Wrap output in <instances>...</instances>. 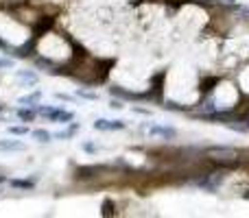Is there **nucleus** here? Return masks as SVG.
<instances>
[{
    "label": "nucleus",
    "instance_id": "nucleus-1",
    "mask_svg": "<svg viewBox=\"0 0 249 218\" xmlns=\"http://www.w3.org/2000/svg\"><path fill=\"white\" fill-rule=\"evenodd\" d=\"M142 129H146V133L149 135H160L164 137V140H177V129L175 127H168V124H151V122H144L142 124Z\"/></svg>",
    "mask_w": 249,
    "mask_h": 218
},
{
    "label": "nucleus",
    "instance_id": "nucleus-2",
    "mask_svg": "<svg viewBox=\"0 0 249 218\" xmlns=\"http://www.w3.org/2000/svg\"><path fill=\"white\" fill-rule=\"evenodd\" d=\"M79 131H81V124L72 120L70 124H66V129H61V131H55V133H53V137H55V140H72V137L77 135Z\"/></svg>",
    "mask_w": 249,
    "mask_h": 218
},
{
    "label": "nucleus",
    "instance_id": "nucleus-3",
    "mask_svg": "<svg viewBox=\"0 0 249 218\" xmlns=\"http://www.w3.org/2000/svg\"><path fill=\"white\" fill-rule=\"evenodd\" d=\"M26 144L22 140H0V153H24Z\"/></svg>",
    "mask_w": 249,
    "mask_h": 218
},
{
    "label": "nucleus",
    "instance_id": "nucleus-4",
    "mask_svg": "<svg viewBox=\"0 0 249 218\" xmlns=\"http://www.w3.org/2000/svg\"><path fill=\"white\" fill-rule=\"evenodd\" d=\"M16 79L24 83V87H29V85L33 87L39 83V74L35 70H16Z\"/></svg>",
    "mask_w": 249,
    "mask_h": 218
},
{
    "label": "nucleus",
    "instance_id": "nucleus-5",
    "mask_svg": "<svg viewBox=\"0 0 249 218\" xmlns=\"http://www.w3.org/2000/svg\"><path fill=\"white\" fill-rule=\"evenodd\" d=\"M16 116H18V120H22V122H35L39 114H37V109H35V107L22 105V107L16 109Z\"/></svg>",
    "mask_w": 249,
    "mask_h": 218
},
{
    "label": "nucleus",
    "instance_id": "nucleus-6",
    "mask_svg": "<svg viewBox=\"0 0 249 218\" xmlns=\"http://www.w3.org/2000/svg\"><path fill=\"white\" fill-rule=\"evenodd\" d=\"M31 137H33L37 144H51V142L55 140L48 129H31Z\"/></svg>",
    "mask_w": 249,
    "mask_h": 218
},
{
    "label": "nucleus",
    "instance_id": "nucleus-7",
    "mask_svg": "<svg viewBox=\"0 0 249 218\" xmlns=\"http://www.w3.org/2000/svg\"><path fill=\"white\" fill-rule=\"evenodd\" d=\"M42 90H35V92H31V94H24V96H20L18 99V105H29V107H37L39 105V101H42Z\"/></svg>",
    "mask_w": 249,
    "mask_h": 218
},
{
    "label": "nucleus",
    "instance_id": "nucleus-8",
    "mask_svg": "<svg viewBox=\"0 0 249 218\" xmlns=\"http://www.w3.org/2000/svg\"><path fill=\"white\" fill-rule=\"evenodd\" d=\"M208 155H219L221 159H230V157H236V149H230V146H210Z\"/></svg>",
    "mask_w": 249,
    "mask_h": 218
},
{
    "label": "nucleus",
    "instance_id": "nucleus-9",
    "mask_svg": "<svg viewBox=\"0 0 249 218\" xmlns=\"http://www.w3.org/2000/svg\"><path fill=\"white\" fill-rule=\"evenodd\" d=\"M9 185L16 190H33L35 179H9Z\"/></svg>",
    "mask_w": 249,
    "mask_h": 218
},
{
    "label": "nucleus",
    "instance_id": "nucleus-10",
    "mask_svg": "<svg viewBox=\"0 0 249 218\" xmlns=\"http://www.w3.org/2000/svg\"><path fill=\"white\" fill-rule=\"evenodd\" d=\"M7 133L9 135L22 137V135H31V129H29V124H11V127H7Z\"/></svg>",
    "mask_w": 249,
    "mask_h": 218
},
{
    "label": "nucleus",
    "instance_id": "nucleus-11",
    "mask_svg": "<svg viewBox=\"0 0 249 218\" xmlns=\"http://www.w3.org/2000/svg\"><path fill=\"white\" fill-rule=\"evenodd\" d=\"M74 96L77 99H83V101H99V92H90V90H83V87H77L74 90Z\"/></svg>",
    "mask_w": 249,
    "mask_h": 218
},
{
    "label": "nucleus",
    "instance_id": "nucleus-12",
    "mask_svg": "<svg viewBox=\"0 0 249 218\" xmlns=\"http://www.w3.org/2000/svg\"><path fill=\"white\" fill-rule=\"evenodd\" d=\"M94 131H101V133H107L109 131V120L107 118H96L94 124H92Z\"/></svg>",
    "mask_w": 249,
    "mask_h": 218
},
{
    "label": "nucleus",
    "instance_id": "nucleus-13",
    "mask_svg": "<svg viewBox=\"0 0 249 218\" xmlns=\"http://www.w3.org/2000/svg\"><path fill=\"white\" fill-rule=\"evenodd\" d=\"M74 120V111H70V109H64L61 111V116H59V120H57V124H70Z\"/></svg>",
    "mask_w": 249,
    "mask_h": 218
},
{
    "label": "nucleus",
    "instance_id": "nucleus-14",
    "mask_svg": "<svg viewBox=\"0 0 249 218\" xmlns=\"http://www.w3.org/2000/svg\"><path fill=\"white\" fill-rule=\"evenodd\" d=\"M16 68V59L11 57H0V70H13Z\"/></svg>",
    "mask_w": 249,
    "mask_h": 218
},
{
    "label": "nucleus",
    "instance_id": "nucleus-15",
    "mask_svg": "<svg viewBox=\"0 0 249 218\" xmlns=\"http://www.w3.org/2000/svg\"><path fill=\"white\" fill-rule=\"evenodd\" d=\"M127 122L124 120H109V131H124Z\"/></svg>",
    "mask_w": 249,
    "mask_h": 218
},
{
    "label": "nucleus",
    "instance_id": "nucleus-16",
    "mask_svg": "<svg viewBox=\"0 0 249 218\" xmlns=\"http://www.w3.org/2000/svg\"><path fill=\"white\" fill-rule=\"evenodd\" d=\"M55 99L57 101H64V103H74V101H77V96H74V94H66V92H55Z\"/></svg>",
    "mask_w": 249,
    "mask_h": 218
},
{
    "label": "nucleus",
    "instance_id": "nucleus-17",
    "mask_svg": "<svg viewBox=\"0 0 249 218\" xmlns=\"http://www.w3.org/2000/svg\"><path fill=\"white\" fill-rule=\"evenodd\" d=\"M81 151H86V153L94 155V153H99V146H96L94 142H83V144H81Z\"/></svg>",
    "mask_w": 249,
    "mask_h": 218
},
{
    "label": "nucleus",
    "instance_id": "nucleus-18",
    "mask_svg": "<svg viewBox=\"0 0 249 218\" xmlns=\"http://www.w3.org/2000/svg\"><path fill=\"white\" fill-rule=\"evenodd\" d=\"M109 109L123 111V109H124V101H123V99H112V101H109Z\"/></svg>",
    "mask_w": 249,
    "mask_h": 218
},
{
    "label": "nucleus",
    "instance_id": "nucleus-19",
    "mask_svg": "<svg viewBox=\"0 0 249 218\" xmlns=\"http://www.w3.org/2000/svg\"><path fill=\"white\" fill-rule=\"evenodd\" d=\"M131 111H133V114H140V116H149V118L153 116V111H151V109H146V107H138V105H133Z\"/></svg>",
    "mask_w": 249,
    "mask_h": 218
},
{
    "label": "nucleus",
    "instance_id": "nucleus-20",
    "mask_svg": "<svg viewBox=\"0 0 249 218\" xmlns=\"http://www.w3.org/2000/svg\"><path fill=\"white\" fill-rule=\"evenodd\" d=\"M35 66H39V68H53V64L48 59H44V57H37V59H35Z\"/></svg>",
    "mask_w": 249,
    "mask_h": 218
},
{
    "label": "nucleus",
    "instance_id": "nucleus-21",
    "mask_svg": "<svg viewBox=\"0 0 249 218\" xmlns=\"http://www.w3.org/2000/svg\"><path fill=\"white\" fill-rule=\"evenodd\" d=\"M4 181H7V177H4V175H0V184H4Z\"/></svg>",
    "mask_w": 249,
    "mask_h": 218
}]
</instances>
